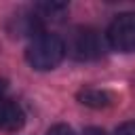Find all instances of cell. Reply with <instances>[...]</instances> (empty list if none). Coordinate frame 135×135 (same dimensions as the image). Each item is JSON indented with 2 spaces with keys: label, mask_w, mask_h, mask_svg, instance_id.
Here are the masks:
<instances>
[{
  "label": "cell",
  "mask_w": 135,
  "mask_h": 135,
  "mask_svg": "<svg viewBox=\"0 0 135 135\" xmlns=\"http://www.w3.org/2000/svg\"><path fill=\"white\" fill-rule=\"evenodd\" d=\"M63 57H65V42L53 32H38L25 49L27 63L38 72L57 68L63 61Z\"/></svg>",
  "instance_id": "obj_1"
},
{
  "label": "cell",
  "mask_w": 135,
  "mask_h": 135,
  "mask_svg": "<svg viewBox=\"0 0 135 135\" xmlns=\"http://www.w3.org/2000/svg\"><path fill=\"white\" fill-rule=\"evenodd\" d=\"M65 53L78 61H93L103 55V40L93 27H76L65 44Z\"/></svg>",
  "instance_id": "obj_2"
},
{
  "label": "cell",
  "mask_w": 135,
  "mask_h": 135,
  "mask_svg": "<svg viewBox=\"0 0 135 135\" xmlns=\"http://www.w3.org/2000/svg\"><path fill=\"white\" fill-rule=\"evenodd\" d=\"M108 42L118 53L135 51V13H120L108 27Z\"/></svg>",
  "instance_id": "obj_3"
},
{
  "label": "cell",
  "mask_w": 135,
  "mask_h": 135,
  "mask_svg": "<svg viewBox=\"0 0 135 135\" xmlns=\"http://www.w3.org/2000/svg\"><path fill=\"white\" fill-rule=\"evenodd\" d=\"M23 122H25V114L21 105L11 99H0V131H6V133L19 131Z\"/></svg>",
  "instance_id": "obj_4"
},
{
  "label": "cell",
  "mask_w": 135,
  "mask_h": 135,
  "mask_svg": "<svg viewBox=\"0 0 135 135\" xmlns=\"http://www.w3.org/2000/svg\"><path fill=\"white\" fill-rule=\"evenodd\" d=\"M78 101L82 105H89V108H108L112 101H114V95L103 91V89H82L78 93Z\"/></svg>",
  "instance_id": "obj_5"
},
{
  "label": "cell",
  "mask_w": 135,
  "mask_h": 135,
  "mask_svg": "<svg viewBox=\"0 0 135 135\" xmlns=\"http://www.w3.org/2000/svg\"><path fill=\"white\" fill-rule=\"evenodd\" d=\"M46 135H76V133H74L72 127H68V124H53V127L46 131Z\"/></svg>",
  "instance_id": "obj_6"
},
{
  "label": "cell",
  "mask_w": 135,
  "mask_h": 135,
  "mask_svg": "<svg viewBox=\"0 0 135 135\" xmlns=\"http://www.w3.org/2000/svg\"><path fill=\"white\" fill-rule=\"evenodd\" d=\"M114 135H135V120L122 122V124L114 131Z\"/></svg>",
  "instance_id": "obj_7"
},
{
  "label": "cell",
  "mask_w": 135,
  "mask_h": 135,
  "mask_svg": "<svg viewBox=\"0 0 135 135\" xmlns=\"http://www.w3.org/2000/svg\"><path fill=\"white\" fill-rule=\"evenodd\" d=\"M80 135H105L101 129H97V127H89V129H84Z\"/></svg>",
  "instance_id": "obj_8"
},
{
  "label": "cell",
  "mask_w": 135,
  "mask_h": 135,
  "mask_svg": "<svg viewBox=\"0 0 135 135\" xmlns=\"http://www.w3.org/2000/svg\"><path fill=\"white\" fill-rule=\"evenodd\" d=\"M4 91H6V80H4V78H0V99H2Z\"/></svg>",
  "instance_id": "obj_9"
}]
</instances>
